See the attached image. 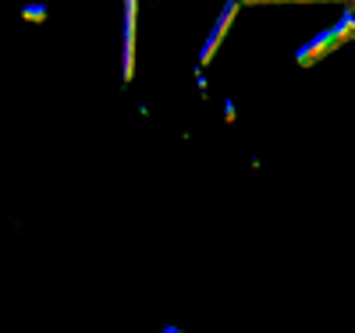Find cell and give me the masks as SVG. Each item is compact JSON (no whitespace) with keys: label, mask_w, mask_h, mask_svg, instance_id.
Listing matches in <instances>:
<instances>
[{"label":"cell","mask_w":355,"mask_h":333,"mask_svg":"<svg viewBox=\"0 0 355 333\" xmlns=\"http://www.w3.org/2000/svg\"><path fill=\"white\" fill-rule=\"evenodd\" d=\"M234 18V4L220 15V21H217V28H214V36H210V43H206V50H202V60H210V53L217 50V43H220V36H224V28H227V21Z\"/></svg>","instance_id":"obj_1"}]
</instances>
